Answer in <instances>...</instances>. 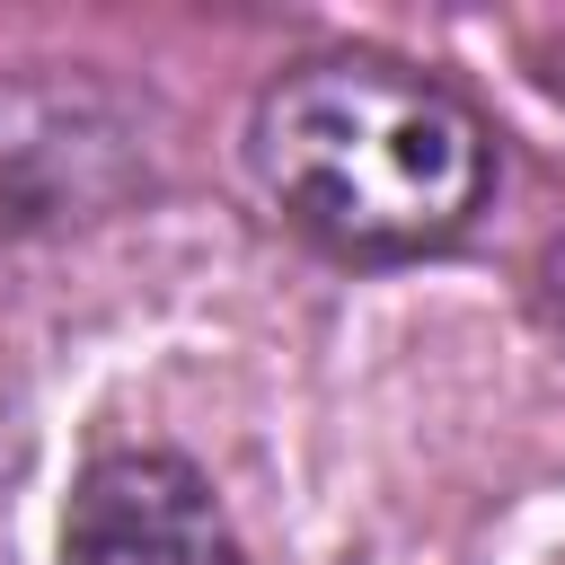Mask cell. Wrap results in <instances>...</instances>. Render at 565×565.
I'll return each instance as SVG.
<instances>
[{
    "instance_id": "cell-1",
    "label": "cell",
    "mask_w": 565,
    "mask_h": 565,
    "mask_svg": "<svg viewBox=\"0 0 565 565\" xmlns=\"http://www.w3.org/2000/svg\"><path fill=\"white\" fill-rule=\"evenodd\" d=\"M247 168L300 238L397 265L450 247L486 212L494 132L433 71L380 53H309L256 97Z\"/></svg>"
},
{
    "instance_id": "cell-2",
    "label": "cell",
    "mask_w": 565,
    "mask_h": 565,
    "mask_svg": "<svg viewBox=\"0 0 565 565\" xmlns=\"http://www.w3.org/2000/svg\"><path fill=\"white\" fill-rule=\"evenodd\" d=\"M62 565H238V539L194 459L106 450L62 503Z\"/></svg>"
},
{
    "instance_id": "cell-3",
    "label": "cell",
    "mask_w": 565,
    "mask_h": 565,
    "mask_svg": "<svg viewBox=\"0 0 565 565\" xmlns=\"http://www.w3.org/2000/svg\"><path fill=\"white\" fill-rule=\"evenodd\" d=\"M539 291H547V309H556V327H565V238L547 247V265H539Z\"/></svg>"
}]
</instances>
